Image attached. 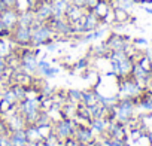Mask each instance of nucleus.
Returning a JSON list of instances; mask_svg holds the SVG:
<instances>
[{"mask_svg": "<svg viewBox=\"0 0 152 146\" xmlns=\"http://www.w3.org/2000/svg\"><path fill=\"white\" fill-rule=\"evenodd\" d=\"M0 3H2L5 8H18L20 9L18 0H0Z\"/></svg>", "mask_w": 152, "mask_h": 146, "instance_id": "nucleus-15", "label": "nucleus"}, {"mask_svg": "<svg viewBox=\"0 0 152 146\" xmlns=\"http://www.w3.org/2000/svg\"><path fill=\"white\" fill-rule=\"evenodd\" d=\"M3 8H5V6H3V5H2V3H0V11H2V9H3Z\"/></svg>", "mask_w": 152, "mask_h": 146, "instance_id": "nucleus-23", "label": "nucleus"}, {"mask_svg": "<svg viewBox=\"0 0 152 146\" xmlns=\"http://www.w3.org/2000/svg\"><path fill=\"white\" fill-rule=\"evenodd\" d=\"M133 42H134V45H143V46L148 45V42H146L145 39H134Z\"/></svg>", "mask_w": 152, "mask_h": 146, "instance_id": "nucleus-20", "label": "nucleus"}, {"mask_svg": "<svg viewBox=\"0 0 152 146\" xmlns=\"http://www.w3.org/2000/svg\"><path fill=\"white\" fill-rule=\"evenodd\" d=\"M69 2L75 6H79V8H84V9H85V5H87V0H69Z\"/></svg>", "mask_w": 152, "mask_h": 146, "instance_id": "nucleus-17", "label": "nucleus"}, {"mask_svg": "<svg viewBox=\"0 0 152 146\" xmlns=\"http://www.w3.org/2000/svg\"><path fill=\"white\" fill-rule=\"evenodd\" d=\"M2 31H3V26H2V23H0V34H2Z\"/></svg>", "mask_w": 152, "mask_h": 146, "instance_id": "nucleus-22", "label": "nucleus"}, {"mask_svg": "<svg viewBox=\"0 0 152 146\" xmlns=\"http://www.w3.org/2000/svg\"><path fill=\"white\" fill-rule=\"evenodd\" d=\"M9 142H11V146H26V143L28 142L26 128H18V130L9 131Z\"/></svg>", "mask_w": 152, "mask_h": 146, "instance_id": "nucleus-9", "label": "nucleus"}, {"mask_svg": "<svg viewBox=\"0 0 152 146\" xmlns=\"http://www.w3.org/2000/svg\"><path fill=\"white\" fill-rule=\"evenodd\" d=\"M143 9H145V11H146L148 14H151V15H152V8H149V6H145Z\"/></svg>", "mask_w": 152, "mask_h": 146, "instance_id": "nucleus-21", "label": "nucleus"}, {"mask_svg": "<svg viewBox=\"0 0 152 146\" xmlns=\"http://www.w3.org/2000/svg\"><path fill=\"white\" fill-rule=\"evenodd\" d=\"M85 11H87V9L79 8V6H75V5H72V3H70V5H69V8L66 9L64 18H66L70 24H75V23H78V21L84 17Z\"/></svg>", "mask_w": 152, "mask_h": 146, "instance_id": "nucleus-8", "label": "nucleus"}, {"mask_svg": "<svg viewBox=\"0 0 152 146\" xmlns=\"http://www.w3.org/2000/svg\"><path fill=\"white\" fill-rule=\"evenodd\" d=\"M76 128V121L75 118H61L60 121H57L54 124V133L55 136L60 139V140H66L67 137H72L73 136V131Z\"/></svg>", "mask_w": 152, "mask_h": 146, "instance_id": "nucleus-3", "label": "nucleus"}, {"mask_svg": "<svg viewBox=\"0 0 152 146\" xmlns=\"http://www.w3.org/2000/svg\"><path fill=\"white\" fill-rule=\"evenodd\" d=\"M72 137H75L81 145H88V143H91L94 140V131L91 130L90 125H85V124L76 125Z\"/></svg>", "mask_w": 152, "mask_h": 146, "instance_id": "nucleus-7", "label": "nucleus"}, {"mask_svg": "<svg viewBox=\"0 0 152 146\" xmlns=\"http://www.w3.org/2000/svg\"><path fill=\"white\" fill-rule=\"evenodd\" d=\"M99 3V0H87V5H85V9L87 11H91L96 5Z\"/></svg>", "mask_w": 152, "mask_h": 146, "instance_id": "nucleus-18", "label": "nucleus"}, {"mask_svg": "<svg viewBox=\"0 0 152 146\" xmlns=\"http://www.w3.org/2000/svg\"><path fill=\"white\" fill-rule=\"evenodd\" d=\"M104 46L107 48V51H125L127 52V49L130 48V43H128V37H125L124 34L118 31H112L104 40Z\"/></svg>", "mask_w": 152, "mask_h": 146, "instance_id": "nucleus-5", "label": "nucleus"}, {"mask_svg": "<svg viewBox=\"0 0 152 146\" xmlns=\"http://www.w3.org/2000/svg\"><path fill=\"white\" fill-rule=\"evenodd\" d=\"M130 12L127 9H122V8H113V20L115 23H124L127 24L130 21Z\"/></svg>", "mask_w": 152, "mask_h": 146, "instance_id": "nucleus-13", "label": "nucleus"}, {"mask_svg": "<svg viewBox=\"0 0 152 146\" xmlns=\"http://www.w3.org/2000/svg\"><path fill=\"white\" fill-rule=\"evenodd\" d=\"M20 12H21V9H18V8H3L0 11V23H2L5 30L12 31L18 26Z\"/></svg>", "mask_w": 152, "mask_h": 146, "instance_id": "nucleus-4", "label": "nucleus"}, {"mask_svg": "<svg viewBox=\"0 0 152 146\" xmlns=\"http://www.w3.org/2000/svg\"><path fill=\"white\" fill-rule=\"evenodd\" d=\"M88 67V58H81L78 63L75 64V69L76 70H85Z\"/></svg>", "mask_w": 152, "mask_h": 146, "instance_id": "nucleus-16", "label": "nucleus"}, {"mask_svg": "<svg viewBox=\"0 0 152 146\" xmlns=\"http://www.w3.org/2000/svg\"><path fill=\"white\" fill-rule=\"evenodd\" d=\"M34 14H36V20L39 23H48L52 17H54V12H52V5L49 0H45V2H40L37 3L34 8H33Z\"/></svg>", "mask_w": 152, "mask_h": 146, "instance_id": "nucleus-6", "label": "nucleus"}, {"mask_svg": "<svg viewBox=\"0 0 152 146\" xmlns=\"http://www.w3.org/2000/svg\"><path fill=\"white\" fill-rule=\"evenodd\" d=\"M9 39L15 46H20V48L31 46V30H30V27H24V26L18 24L11 31Z\"/></svg>", "mask_w": 152, "mask_h": 146, "instance_id": "nucleus-2", "label": "nucleus"}, {"mask_svg": "<svg viewBox=\"0 0 152 146\" xmlns=\"http://www.w3.org/2000/svg\"><path fill=\"white\" fill-rule=\"evenodd\" d=\"M14 43L11 42L9 37H0V57L6 58L12 51H14Z\"/></svg>", "mask_w": 152, "mask_h": 146, "instance_id": "nucleus-12", "label": "nucleus"}, {"mask_svg": "<svg viewBox=\"0 0 152 146\" xmlns=\"http://www.w3.org/2000/svg\"><path fill=\"white\" fill-rule=\"evenodd\" d=\"M36 14L31 8H27L26 11H21L20 12V26H24V27H31L34 23H36Z\"/></svg>", "mask_w": 152, "mask_h": 146, "instance_id": "nucleus-11", "label": "nucleus"}, {"mask_svg": "<svg viewBox=\"0 0 152 146\" xmlns=\"http://www.w3.org/2000/svg\"><path fill=\"white\" fill-rule=\"evenodd\" d=\"M81 99H82V91L70 90L67 93V100L72 101V104H81Z\"/></svg>", "mask_w": 152, "mask_h": 146, "instance_id": "nucleus-14", "label": "nucleus"}, {"mask_svg": "<svg viewBox=\"0 0 152 146\" xmlns=\"http://www.w3.org/2000/svg\"><path fill=\"white\" fill-rule=\"evenodd\" d=\"M51 5H52L54 18H64L66 9L69 8L70 2L69 0H51Z\"/></svg>", "mask_w": 152, "mask_h": 146, "instance_id": "nucleus-10", "label": "nucleus"}, {"mask_svg": "<svg viewBox=\"0 0 152 146\" xmlns=\"http://www.w3.org/2000/svg\"><path fill=\"white\" fill-rule=\"evenodd\" d=\"M8 69V64H6V60L3 57H0V72H5Z\"/></svg>", "mask_w": 152, "mask_h": 146, "instance_id": "nucleus-19", "label": "nucleus"}, {"mask_svg": "<svg viewBox=\"0 0 152 146\" xmlns=\"http://www.w3.org/2000/svg\"><path fill=\"white\" fill-rule=\"evenodd\" d=\"M30 30H31V46H33V48L43 46V45H46L48 42L57 39L54 30H52V28L49 27V24H46V23H39V21H36V23L30 27Z\"/></svg>", "mask_w": 152, "mask_h": 146, "instance_id": "nucleus-1", "label": "nucleus"}]
</instances>
